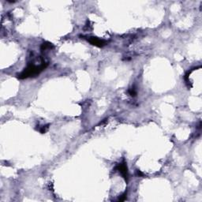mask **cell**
I'll use <instances>...</instances> for the list:
<instances>
[{
    "mask_svg": "<svg viewBox=\"0 0 202 202\" xmlns=\"http://www.w3.org/2000/svg\"><path fill=\"white\" fill-rule=\"evenodd\" d=\"M47 66V64L42 63L40 66H36L34 65H31L27 69H25L21 74L18 75L19 78H26V77L35 76L36 74H39Z\"/></svg>",
    "mask_w": 202,
    "mask_h": 202,
    "instance_id": "1",
    "label": "cell"
},
{
    "mask_svg": "<svg viewBox=\"0 0 202 202\" xmlns=\"http://www.w3.org/2000/svg\"><path fill=\"white\" fill-rule=\"evenodd\" d=\"M118 170L119 171V172L122 174V175L123 176V178H125L126 180L128 179V172H127V167L125 163H123L121 164H119L118 166Z\"/></svg>",
    "mask_w": 202,
    "mask_h": 202,
    "instance_id": "2",
    "label": "cell"
},
{
    "mask_svg": "<svg viewBox=\"0 0 202 202\" xmlns=\"http://www.w3.org/2000/svg\"><path fill=\"white\" fill-rule=\"evenodd\" d=\"M88 41L90 42L91 44L97 47H103L105 45V41L103 40H100L97 37H90L88 39Z\"/></svg>",
    "mask_w": 202,
    "mask_h": 202,
    "instance_id": "3",
    "label": "cell"
},
{
    "mask_svg": "<svg viewBox=\"0 0 202 202\" xmlns=\"http://www.w3.org/2000/svg\"><path fill=\"white\" fill-rule=\"evenodd\" d=\"M51 44H49V43H47V44H44L42 45L41 49L42 50H46L47 48H51Z\"/></svg>",
    "mask_w": 202,
    "mask_h": 202,
    "instance_id": "4",
    "label": "cell"
},
{
    "mask_svg": "<svg viewBox=\"0 0 202 202\" xmlns=\"http://www.w3.org/2000/svg\"><path fill=\"white\" fill-rule=\"evenodd\" d=\"M137 175L138 176H143V174L139 171H137Z\"/></svg>",
    "mask_w": 202,
    "mask_h": 202,
    "instance_id": "5",
    "label": "cell"
}]
</instances>
